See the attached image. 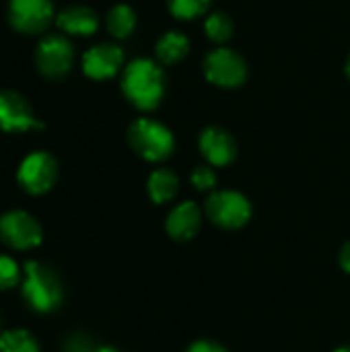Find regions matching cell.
<instances>
[{"label":"cell","instance_id":"cell-26","mask_svg":"<svg viewBox=\"0 0 350 352\" xmlns=\"http://www.w3.org/2000/svg\"><path fill=\"white\" fill-rule=\"evenodd\" d=\"M97 352H118L116 349H107V346H103V349H97Z\"/></svg>","mask_w":350,"mask_h":352},{"label":"cell","instance_id":"cell-24","mask_svg":"<svg viewBox=\"0 0 350 352\" xmlns=\"http://www.w3.org/2000/svg\"><path fill=\"white\" fill-rule=\"evenodd\" d=\"M188 352H227L221 344H217V342H210V340H198V342H194Z\"/></svg>","mask_w":350,"mask_h":352},{"label":"cell","instance_id":"cell-9","mask_svg":"<svg viewBox=\"0 0 350 352\" xmlns=\"http://www.w3.org/2000/svg\"><path fill=\"white\" fill-rule=\"evenodd\" d=\"M54 16L52 0H10L8 19L10 25L21 33L43 31Z\"/></svg>","mask_w":350,"mask_h":352},{"label":"cell","instance_id":"cell-8","mask_svg":"<svg viewBox=\"0 0 350 352\" xmlns=\"http://www.w3.org/2000/svg\"><path fill=\"white\" fill-rule=\"evenodd\" d=\"M74 60L72 43L62 35H45L35 50V62L41 74L56 78L70 70Z\"/></svg>","mask_w":350,"mask_h":352},{"label":"cell","instance_id":"cell-22","mask_svg":"<svg viewBox=\"0 0 350 352\" xmlns=\"http://www.w3.org/2000/svg\"><path fill=\"white\" fill-rule=\"evenodd\" d=\"M192 184L200 192L215 190V186H217V173H215L212 165H200V167H196L194 173H192Z\"/></svg>","mask_w":350,"mask_h":352},{"label":"cell","instance_id":"cell-17","mask_svg":"<svg viewBox=\"0 0 350 352\" xmlns=\"http://www.w3.org/2000/svg\"><path fill=\"white\" fill-rule=\"evenodd\" d=\"M105 25L113 37H118V39L130 37L136 27V12L128 4H116L109 8V12L105 16Z\"/></svg>","mask_w":350,"mask_h":352},{"label":"cell","instance_id":"cell-19","mask_svg":"<svg viewBox=\"0 0 350 352\" xmlns=\"http://www.w3.org/2000/svg\"><path fill=\"white\" fill-rule=\"evenodd\" d=\"M0 352H39V344L27 330H8L0 334Z\"/></svg>","mask_w":350,"mask_h":352},{"label":"cell","instance_id":"cell-1","mask_svg":"<svg viewBox=\"0 0 350 352\" xmlns=\"http://www.w3.org/2000/svg\"><path fill=\"white\" fill-rule=\"evenodd\" d=\"M122 91L134 107L153 111L165 95L163 68L149 58L132 60L122 74Z\"/></svg>","mask_w":350,"mask_h":352},{"label":"cell","instance_id":"cell-4","mask_svg":"<svg viewBox=\"0 0 350 352\" xmlns=\"http://www.w3.org/2000/svg\"><path fill=\"white\" fill-rule=\"evenodd\" d=\"M202 70H204L206 80L221 89L241 87L248 78L245 60L229 47H215L212 52H208L204 58Z\"/></svg>","mask_w":350,"mask_h":352},{"label":"cell","instance_id":"cell-13","mask_svg":"<svg viewBox=\"0 0 350 352\" xmlns=\"http://www.w3.org/2000/svg\"><path fill=\"white\" fill-rule=\"evenodd\" d=\"M200 225H202L200 206L192 200H186L169 212L165 229L175 241H188L196 237V233L200 231Z\"/></svg>","mask_w":350,"mask_h":352},{"label":"cell","instance_id":"cell-10","mask_svg":"<svg viewBox=\"0 0 350 352\" xmlns=\"http://www.w3.org/2000/svg\"><path fill=\"white\" fill-rule=\"evenodd\" d=\"M31 128H41V122L35 120L27 99L17 91H0V130L25 132Z\"/></svg>","mask_w":350,"mask_h":352},{"label":"cell","instance_id":"cell-27","mask_svg":"<svg viewBox=\"0 0 350 352\" xmlns=\"http://www.w3.org/2000/svg\"><path fill=\"white\" fill-rule=\"evenodd\" d=\"M347 74L350 76V56H349V60H347Z\"/></svg>","mask_w":350,"mask_h":352},{"label":"cell","instance_id":"cell-2","mask_svg":"<svg viewBox=\"0 0 350 352\" xmlns=\"http://www.w3.org/2000/svg\"><path fill=\"white\" fill-rule=\"evenodd\" d=\"M21 295L25 303L39 314L54 311L64 297L60 278L39 262H27L23 268Z\"/></svg>","mask_w":350,"mask_h":352},{"label":"cell","instance_id":"cell-21","mask_svg":"<svg viewBox=\"0 0 350 352\" xmlns=\"http://www.w3.org/2000/svg\"><path fill=\"white\" fill-rule=\"evenodd\" d=\"M19 283H21L19 264L8 256H0V291H8Z\"/></svg>","mask_w":350,"mask_h":352},{"label":"cell","instance_id":"cell-6","mask_svg":"<svg viewBox=\"0 0 350 352\" xmlns=\"http://www.w3.org/2000/svg\"><path fill=\"white\" fill-rule=\"evenodd\" d=\"M56 179H58V163L50 153L43 151H35L27 155L17 171L19 186L33 196L50 192Z\"/></svg>","mask_w":350,"mask_h":352},{"label":"cell","instance_id":"cell-20","mask_svg":"<svg viewBox=\"0 0 350 352\" xmlns=\"http://www.w3.org/2000/svg\"><path fill=\"white\" fill-rule=\"evenodd\" d=\"M212 0H169V12L179 21H194L208 12Z\"/></svg>","mask_w":350,"mask_h":352},{"label":"cell","instance_id":"cell-11","mask_svg":"<svg viewBox=\"0 0 350 352\" xmlns=\"http://www.w3.org/2000/svg\"><path fill=\"white\" fill-rule=\"evenodd\" d=\"M122 66H124V50L113 43L93 45L83 56V72L95 80L116 76Z\"/></svg>","mask_w":350,"mask_h":352},{"label":"cell","instance_id":"cell-15","mask_svg":"<svg viewBox=\"0 0 350 352\" xmlns=\"http://www.w3.org/2000/svg\"><path fill=\"white\" fill-rule=\"evenodd\" d=\"M146 190H149V196L155 204H165V202H171L177 192H179V179L177 175L171 171V169H157L149 175V182H146Z\"/></svg>","mask_w":350,"mask_h":352},{"label":"cell","instance_id":"cell-18","mask_svg":"<svg viewBox=\"0 0 350 352\" xmlns=\"http://www.w3.org/2000/svg\"><path fill=\"white\" fill-rule=\"evenodd\" d=\"M204 33L210 41L215 43H225L233 37L235 33V25L231 21V16L223 10H215L206 16L204 21Z\"/></svg>","mask_w":350,"mask_h":352},{"label":"cell","instance_id":"cell-23","mask_svg":"<svg viewBox=\"0 0 350 352\" xmlns=\"http://www.w3.org/2000/svg\"><path fill=\"white\" fill-rule=\"evenodd\" d=\"M66 352H97L95 349V344L87 338V336H83V334H76V336H72L68 342H66Z\"/></svg>","mask_w":350,"mask_h":352},{"label":"cell","instance_id":"cell-7","mask_svg":"<svg viewBox=\"0 0 350 352\" xmlns=\"http://www.w3.org/2000/svg\"><path fill=\"white\" fill-rule=\"evenodd\" d=\"M43 231L37 219L25 210H10L0 217V241L12 250L25 252L41 243Z\"/></svg>","mask_w":350,"mask_h":352},{"label":"cell","instance_id":"cell-14","mask_svg":"<svg viewBox=\"0 0 350 352\" xmlns=\"http://www.w3.org/2000/svg\"><path fill=\"white\" fill-rule=\"evenodd\" d=\"M58 27L70 35H93L99 27V16L93 8L83 4L66 6L58 14Z\"/></svg>","mask_w":350,"mask_h":352},{"label":"cell","instance_id":"cell-16","mask_svg":"<svg viewBox=\"0 0 350 352\" xmlns=\"http://www.w3.org/2000/svg\"><path fill=\"white\" fill-rule=\"evenodd\" d=\"M188 52H190V39L179 31L165 33L157 41V47H155V54H157L159 62L165 64V66L177 64L179 60H184L188 56Z\"/></svg>","mask_w":350,"mask_h":352},{"label":"cell","instance_id":"cell-3","mask_svg":"<svg viewBox=\"0 0 350 352\" xmlns=\"http://www.w3.org/2000/svg\"><path fill=\"white\" fill-rule=\"evenodd\" d=\"M128 142L144 161L161 163L171 157L175 138L167 126L151 118H138L128 130Z\"/></svg>","mask_w":350,"mask_h":352},{"label":"cell","instance_id":"cell-5","mask_svg":"<svg viewBox=\"0 0 350 352\" xmlns=\"http://www.w3.org/2000/svg\"><path fill=\"white\" fill-rule=\"evenodd\" d=\"M206 217L223 229H239L250 221L252 204L235 190H219L206 200Z\"/></svg>","mask_w":350,"mask_h":352},{"label":"cell","instance_id":"cell-25","mask_svg":"<svg viewBox=\"0 0 350 352\" xmlns=\"http://www.w3.org/2000/svg\"><path fill=\"white\" fill-rule=\"evenodd\" d=\"M340 266H342L344 272H349L350 274V241L349 243H344L342 250H340Z\"/></svg>","mask_w":350,"mask_h":352},{"label":"cell","instance_id":"cell-12","mask_svg":"<svg viewBox=\"0 0 350 352\" xmlns=\"http://www.w3.org/2000/svg\"><path fill=\"white\" fill-rule=\"evenodd\" d=\"M200 153L212 167H227L237 157V142L235 138L219 126L206 128L198 138Z\"/></svg>","mask_w":350,"mask_h":352},{"label":"cell","instance_id":"cell-28","mask_svg":"<svg viewBox=\"0 0 350 352\" xmlns=\"http://www.w3.org/2000/svg\"><path fill=\"white\" fill-rule=\"evenodd\" d=\"M334 352H350V346H347V349H338V351Z\"/></svg>","mask_w":350,"mask_h":352}]
</instances>
